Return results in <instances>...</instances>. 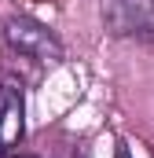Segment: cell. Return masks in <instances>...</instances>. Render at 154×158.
<instances>
[{
    "instance_id": "277c9868",
    "label": "cell",
    "mask_w": 154,
    "mask_h": 158,
    "mask_svg": "<svg viewBox=\"0 0 154 158\" xmlns=\"http://www.w3.org/2000/svg\"><path fill=\"white\" fill-rule=\"evenodd\" d=\"M114 158H132V155H128V147H117V151H114Z\"/></svg>"
},
{
    "instance_id": "6da1fadb",
    "label": "cell",
    "mask_w": 154,
    "mask_h": 158,
    "mask_svg": "<svg viewBox=\"0 0 154 158\" xmlns=\"http://www.w3.org/2000/svg\"><path fill=\"white\" fill-rule=\"evenodd\" d=\"M4 40H7L11 52H18L26 59H37V63H59L63 59V44L55 40V33L44 30L33 19H26V15H11L4 22Z\"/></svg>"
},
{
    "instance_id": "7a4b0ae2",
    "label": "cell",
    "mask_w": 154,
    "mask_h": 158,
    "mask_svg": "<svg viewBox=\"0 0 154 158\" xmlns=\"http://www.w3.org/2000/svg\"><path fill=\"white\" fill-rule=\"evenodd\" d=\"M103 22L114 37L154 40V0H103Z\"/></svg>"
},
{
    "instance_id": "3957f363",
    "label": "cell",
    "mask_w": 154,
    "mask_h": 158,
    "mask_svg": "<svg viewBox=\"0 0 154 158\" xmlns=\"http://www.w3.org/2000/svg\"><path fill=\"white\" fill-rule=\"evenodd\" d=\"M26 132V103L15 81H0V158H11Z\"/></svg>"
}]
</instances>
